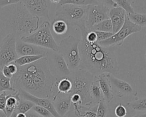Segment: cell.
Segmentation results:
<instances>
[{"mask_svg": "<svg viewBox=\"0 0 146 117\" xmlns=\"http://www.w3.org/2000/svg\"><path fill=\"white\" fill-rule=\"evenodd\" d=\"M16 37L7 34L0 44V71L3 67L13 62L19 57L16 51Z\"/></svg>", "mask_w": 146, "mask_h": 117, "instance_id": "30bf717a", "label": "cell"}, {"mask_svg": "<svg viewBox=\"0 0 146 117\" xmlns=\"http://www.w3.org/2000/svg\"><path fill=\"white\" fill-rule=\"evenodd\" d=\"M95 33L97 36L98 42L107 39L113 35V33H107V32H102V31H95Z\"/></svg>", "mask_w": 146, "mask_h": 117, "instance_id": "836d02e7", "label": "cell"}, {"mask_svg": "<svg viewBox=\"0 0 146 117\" xmlns=\"http://www.w3.org/2000/svg\"><path fill=\"white\" fill-rule=\"evenodd\" d=\"M17 113H18V112H17L16 110H15V111L12 113V114L10 115V117H16Z\"/></svg>", "mask_w": 146, "mask_h": 117, "instance_id": "7bdbcfd3", "label": "cell"}, {"mask_svg": "<svg viewBox=\"0 0 146 117\" xmlns=\"http://www.w3.org/2000/svg\"><path fill=\"white\" fill-rule=\"evenodd\" d=\"M48 50L36 45L24 42L20 38L16 41V51L18 57L45 55Z\"/></svg>", "mask_w": 146, "mask_h": 117, "instance_id": "5bb4252c", "label": "cell"}, {"mask_svg": "<svg viewBox=\"0 0 146 117\" xmlns=\"http://www.w3.org/2000/svg\"><path fill=\"white\" fill-rule=\"evenodd\" d=\"M141 27L132 23L126 16L125 22L122 27L115 34L107 39L98 42L99 45L105 47L121 46L124 39L128 36L139 32Z\"/></svg>", "mask_w": 146, "mask_h": 117, "instance_id": "ba28073f", "label": "cell"}, {"mask_svg": "<svg viewBox=\"0 0 146 117\" xmlns=\"http://www.w3.org/2000/svg\"><path fill=\"white\" fill-rule=\"evenodd\" d=\"M115 114L117 117H125L127 115V110L123 104H119L115 108Z\"/></svg>", "mask_w": 146, "mask_h": 117, "instance_id": "d6a6232c", "label": "cell"}, {"mask_svg": "<svg viewBox=\"0 0 146 117\" xmlns=\"http://www.w3.org/2000/svg\"><path fill=\"white\" fill-rule=\"evenodd\" d=\"M24 42L31 43L50 50L59 51V46L55 41L50 30V23L48 21L40 24L38 29L34 33L28 36L21 37Z\"/></svg>", "mask_w": 146, "mask_h": 117, "instance_id": "8992f818", "label": "cell"}, {"mask_svg": "<svg viewBox=\"0 0 146 117\" xmlns=\"http://www.w3.org/2000/svg\"><path fill=\"white\" fill-rule=\"evenodd\" d=\"M90 96L94 106H97L99 102L103 99L102 92L99 86L97 77H95L91 83L90 90Z\"/></svg>", "mask_w": 146, "mask_h": 117, "instance_id": "ffe728a7", "label": "cell"}, {"mask_svg": "<svg viewBox=\"0 0 146 117\" xmlns=\"http://www.w3.org/2000/svg\"><path fill=\"white\" fill-rule=\"evenodd\" d=\"M95 77L90 72L81 68L71 72L68 76L72 84L70 95H79L81 98L82 106L86 108L96 106L93 104L90 93L91 83Z\"/></svg>", "mask_w": 146, "mask_h": 117, "instance_id": "277c9868", "label": "cell"}, {"mask_svg": "<svg viewBox=\"0 0 146 117\" xmlns=\"http://www.w3.org/2000/svg\"><path fill=\"white\" fill-rule=\"evenodd\" d=\"M127 106L135 111H146V96L129 102L127 103Z\"/></svg>", "mask_w": 146, "mask_h": 117, "instance_id": "603a6c76", "label": "cell"}, {"mask_svg": "<svg viewBox=\"0 0 146 117\" xmlns=\"http://www.w3.org/2000/svg\"><path fill=\"white\" fill-rule=\"evenodd\" d=\"M20 98V96L18 92H15L13 94L7 95L5 107V112L7 117H10L12 113L17 109Z\"/></svg>", "mask_w": 146, "mask_h": 117, "instance_id": "d6986e66", "label": "cell"}, {"mask_svg": "<svg viewBox=\"0 0 146 117\" xmlns=\"http://www.w3.org/2000/svg\"><path fill=\"white\" fill-rule=\"evenodd\" d=\"M81 36L79 45L80 68L96 77L104 73L118 74L119 67L114 47H105L98 42H88L83 35Z\"/></svg>", "mask_w": 146, "mask_h": 117, "instance_id": "7a4b0ae2", "label": "cell"}, {"mask_svg": "<svg viewBox=\"0 0 146 117\" xmlns=\"http://www.w3.org/2000/svg\"><path fill=\"white\" fill-rule=\"evenodd\" d=\"M26 117H42L33 110H31L29 112H27L26 114Z\"/></svg>", "mask_w": 146, "mask_h": 117, "instance_id": "f35d334b", "label": "cell"}, {"mask_svg": "<svg viewBox=\"0 0 146 117\" xmlns=\"http://www.w3.org/2000/svg\"><path fill=\"white\" fill-rule=\"evenodd\" d=\"M34 106L35 104L33 102L21 98L19 101L18 106L15 110L18 112L26 114L27 112L31 110Z\"/></svg>", "mask_w": 146, "mask_h": 117, "instance_id": "4316f807", "label": "cell"}, {"mask_svg": "<svg viewBox=\"0 0 146 117\" xmlns=\"http://www.w3.org/2000/svg\"><path fill=\"white\" fill-rule=\"evenodd\" d=\"M99 86L101 89L103 99L107 103H110L113 99L114 95L112 86L107 77L106 73L102 74L97 76Z\"/></svg>", "mask_w": 146, "mask_h": 117, "instance_id": "ac0fdd59", "label": "cell"}, {"mask_svg": "<svg viewBox=\"0 0 146 117\" xmlns=\"http://www.w3.org/2000/svg\"><path fill=\"white\" fill-rule=\"evenodd\" d=\"M68 25L62 19H55L51 25V27L54 33L57 35H63L68 30Z\"/></svg>", "mask_w": 146, "mask_h": 117, "instance_id": "cb8c5ba5", "label": "cell"}, {"mask_svg": "<svg viewBox=\"0 0 146 117\" xmlns=\"http://www.w3.org/2000/svg\"><path fill=\"white\" fill-rule=\"evenodd\" d=\"M132 117H146V112L144 113V114H137Z\"/></svg>", "mask_w": 146, "mask_h": 117, "instance_id": "60d3db41", "label": "cell"}, {"mask_svg": "<svg viewBox=\"0 0 146 117\" xmlns=\"http://www.w3.org/2000/svg\"><path fill=\"white\" fill-rule=\"evenodd\" d=\"M32 110L42 117H50L51 116H52L47 109L39 106L35 105L33 107Z\"/></svg>", "mask_w": 146, "mask_h": 117, "instance_id": "1f68e13d", "label": "cell"}, {"mask_svg": "<svg viewBox=\"0 0 146 117\" xmlns=\"http://www.w3.org/2000/svg\"><path fill=\"white\" fill-rule=\"evenodd\" d=\"M2 74L7 78H9V79H11L12 77H13V75L11 74V72H10L8 67H7V66H5L3 67L2 70Z\"/></svg>", "mask_w": 146, "mask_h": 117, "instance_id": "74e56055", "label": "cell"}, {"mask_svg": "<svg viewBox=\"0 0 146 117\" xmlns=\"http://www.w3.org/2000/svg\"><path fill=\"white\" fill-rule=\"evenodd\" d=\"M90 30L95 31H102L107 33H112V25L110 18L105 19L95 25L90 29Z\"/></svg>", "mask_w": 146, "mask_h": 117, "instance_id": "d4e9b609", "label": "cell"}, {"mask_svg": "<svg viewBox=\"0 0 146 117\" xmlns=\"http://www.w3.org/2000/svg\"><path fill=\"white\" fill-rule=\"evenodd\" d=\"M129 19L135 25L142 27L146 26V14L135 12L133 14H127Z\"/></svg>", "mask_w": 146, "mask_h": 117, "instance_id": "484cf974", "label": "cell"}, {"mask_svg": "<svg viewBox=\"0 0 146 117\" xmlns=\"http://www.w3.org/2000/svg\"><path fill=\"white\" fill-rule=\"evenodd\" d=\"M108 111V109L107 103L104 100V99L101 100L97 106L96 111V117H106Z\"/></svg>", "mask_w": 146, "mask_h": 117, "instance_id": "4dcf8cb0", "label": "cell"}, {"mask_svg": "<svg viewBox=\"0 0 146 117\" xmlns=\"http://www.w3.org/2000/svg\"><path fill=\"white\" fill-rule=\"evenodd\" d=\"M7 66V67L10 71V72H11V74L14 75V74H15L18 71V66L15 64L13 63H11L10 64H9Z\"/></svg>", "mask_w": 146, "mask_h": 117, "instance_id": "8d00e7d4", "label": "cell"}, {"mask_svg": "<svg viewBox=\"0 0 146 117\" xmlns=\"http://www.w3.org/2000/svg\"><path fill=\"white\" fill-rule=\"evenodd\" d=\"M16 92L19 93V95L21 98L29 100L33 102L35 105L45 108L54 117H62L56 111L54 104L50 99L34 96L24 90H19Z\"/></svg>", "mask_w": 146, "mask_h": 117, "instance_id": "4fadbf2b", "label": "cell"}, {"mask_svg": "<svg viewBox=\"0 0 146 117\" xmlns=\"http://www.w3.org/2000/svg\"><path fill=\"white\" fill-rule=\"evenodd\" d=\"M118 7L123 9L127 13L133 14L135 11L131 5V2L128 0H115L114 1Z\"/></svg>", "mask_w": 146, "mask_h": 117, "instance_id": "f546056e", "label": "cell"}, {"mask_svg": "<svg viewBox=\"0 0 146 117\" xmlns=\"http://www.w3.org/2000/svg\"><path fill=\"white\" fill-rule=\"evenodd\" d=\"M109 1H98V3L89 6L86 27L90 29L94 25L109 18L110 7Z\"/></svg>", "mask_w": 146, "mask_h": 117, "instance_id": "8fae6325", "label": "cell"}, {"mask_svg": "<svg viewBox=\"0 0 146 117\" xmlns=\"http://www.w3.org/2000/svg\"><path fill=\"white\" fill-rule=\"evenodd\" d=\"M127 16L126 12L120 7L111 8L109 13V18L112 25V33L115 34L123 26Z\"/></svg>", "mask_w": 146, "mask_h": 117, "instance_id": "e0dca14e", "label": "cell"}, {"mask_svg": "<svg viewBox=\"0 0 146 117\" xmlns=\"http://www.w3.org/2000/svg\"><path fill=\"white\" fill-rule=\"evenodd\" d=\"M19 2L20 1L18 0H1L0 1V9L3 8L13 4L17 3Z\"/></svg>", "mask_w": 146, "mask_h": 117, "instance_id": "d590c367", "label": "cell"}, {"mask_svg": "<svg viewBox=\"0 0 146 117\" xmlns=\"http://www.w3.org/2000/svg\"><path fill=\"white\" fill-rule=\"evenodd\" d=\"M5 91L15 92L11 84V79L6 77L0 71V94Z\"/></svg>", "mask_w": 146, "mask_h": 117, "instance_id": "83f0119b", "label": "cell"}, {"mask_svg": "<svg viewBox=\"0 0 146 117\" xmlns=\"http://www.w3.org/2000/svg\"><path fill=\"white\" fill-rule=\"evenodd\" d=\"M98 1L88 0H59L57 5H63L66 4H72L76 5H91L98 3Z\"/></svg>", "mask_w": 146, "mask_h": 117, "instance_id": "f1b7e54d", "label": "cell"}, {"mask_svg": "<svg viewBox=\"0 0 146 117\" xmlns=\"http://www.w3.org/2000/svg\"><path fill=\"white\" fill-rule=\"evenodd\" d=\"M45 55H27V56H22L18 57L13 62L15 64L18 66H23L27 64L33 63L43 58L46 57Z\"/></svg>", "mask_w": 146, "mask_h": 117, "instance_id": "7402d4cb", "label": "cell"}, {"mask_svg": "<svg viewBox=\"0 0 146 117\" xmlns=\"http://www.w3.org/2000/svg\"><path fill=\"white\" fill-rule=\"evenodd\" d=\"M50 117H54L53 116H50Z\"/></svg>", "mask_w": 146, "mask_h": 117, "instance_id": "f6af8a7d", "label": "cell"}, {"mask_svg": "<svg viewBox=\"0 0 146 117\" xmlns=\"http://www.w3.org/2000/svg\"><path fill=\"white\" fill-rule=\"evenodd\" d=\"M39 25V18L32 15L21 1L0 9V29L17 39L32 34Z\"/></svg>", "mask_w": 146, "mask_h": 117, "instance_id": "3957f363", "label": "cell"}, {"mask_svg": "<svg viewBox=\"0 0 146 117\" xmlns=\"http://www.w3.org/2000/svg\"><path fill=\"white\" fill-rule=\"evenodd\" d=\"M145 59L146 60V53H145Z\"/></svg>", "mask_w": 146, "mask_h": 117, "instance_id": "ee69618b", "label": "cell"}, {"mask_svg": "<svg viewBox=\"0 0 146 117\" xmlns=\"http://www.w3.org/2000/svg\"><path fill=\"white\" fill-rule=\"evenodd\" d=\"M17 66L18 71L11 79L15 92L24 90L34 96L51 99L58 79L51 73L46 57L30 64Z\"/></svg>", "mask_w": 146, "mask_h": 117, "instance_id": "6da1fadb", "label": "cell"}, {"mask_svg": "<svg viewBox=\"0 0 146 117\" xmlns=\"http://www.w3.org/2000/svg\"><path fill=\"white\" fill-rule=\"evenodd\" d=\"M107 77L112 86L117 92V96L123 97L127 95H135L133 89L129 83L111 74H106Z\"/></svg>", "mask_w": 146, "mask_h": 117, "instance_id": "9a60e30c", "label": "cell"}, {"mask_svg": "<svg viewBox=\"0 0 146 117\" xmlns=\"http://www.w3.org/2000/svg\"><path fill=\"white\" fill-rule=\"evenodd\" d=\"M80 39L69 35L62 39L59 44V52L65 60L70 71H75L80 68V56L79 50Z\"/></svg>", "mask_w": 146, "mask_h": 117, "instance_id": "52a82bcc", "label": "cell"}, {"mask_svg": "<svg viewBox=\"0 0 146 117\" xmlns=\"http://www.w3.org/2000/svg\"><path fill=\"white\" fill-rule=\"evenodd\" d=\"M6 97H7V95L5 91L2 92L0 94V110L2 111L5 114H6L5 107H6Z\"/></svg>", "mask_w": 146, "mask_h": 117, "instance_id": "e575fe53", "label": "cell"}, {"mask_svg": "<svg viewBox=\"0 0 146 117\" xmlns=\"http://www.w3.org/2000/svg\"><path fill=\"white\" fill-rule=\"evenodd\" d=\"M0 117H7V115L4 112L0 110Z\"/></svg>", "mask_w": 146, "mask_h": 117, "instance_id": "b9f144b4", "label": "cell"}, {"mask_svg": "<svg viewBox=\"0 0 146 117\" xmlns=\"http://www.w3.org/2000/svg\"><path fill=\"white\" fill-rule=\"evenodd\" d=\"M70 95H64L56 92L51 98L56 111L62 117H63L70 108Z\"/></svg>", "mask_w": 146, "mask_h": 117, "instance_id": "2e32d148", "label": "cell"}, {"mask_svg": "<svg viewBox=\"0 0 146 117\" xmlns=\"http://www.w3.org/2000/svg\"><path fill=\"white\" fill-rule=\"evenodd\" d=\"M57 5L55 19L64 21L70 26H76L79 27L86 25L90 5Z\"/></svg>", "mask_w": 146, "mask_h": 117, "instance_id": "5b68a950", "label": "cell"}, {"mask_svg": "<svg viewBox=\"0 0 146 117\" xmlns=\"http://www.w3.org/2000/svg\"><path fill=\"white\" fill-rule=\"evenodd\" d=\"M21 2L32 15L38 18L44 17L48 20L50 19L49 10L51 1L25 0Z\"/></svg>", "mask_w": 146, "mask_h": 117, "instance_id": "7c38bea8", "label": "cell"}, {"mask_svg": "<svg viewBox=\"0 0 146 117\" xmlns=\"http://www.w3.org/2000/svg\"><path fill=\"white\" fill-rule=\"evenodd\" d=\"M51 73L57 79L68 78L71 74L63 56L59 51L48 50L46 57Z\"/></svg>", "mask_w": 146, "mask_h": 117, "instance_id": "9c48e42d", "label": "cell"}, {"mask_svg": "<svg viewBox=\"0 0 146 117\" xmlns=\"http://www.w3.org/2000/svg\"><path fill=\"white\" fill-rule=\"evenodd\" d=\"M16 117H26V114L18 112L17 114Z\"/></svg>", "mask_w": 146, "mask_h": 117, "instance_id": "ab89813d", "label": "cell"}, {"mask_svg": "<svg viewBox=\"0 0 146 117\" xmlns=\"http://www.w3.org/2000/svg\"><path fill=\"white\" fill-rule=\"evenodd\" d=\"M56 92L64 95H70L72 87L71 81L68 78H63L57 80L55 84Z\"/></svg>", "mask_w": 146, "mask_h": 117, "instance_id": "44dd1931", "label": "cell"}]
</instances>
